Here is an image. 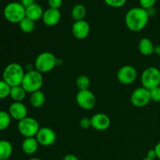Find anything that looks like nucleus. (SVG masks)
Wrapping results in <instances>:
<instances>
[{
  "label": "nucleus",
  "instance_id": "6e6552de",
  "mask_svg": "<svg viewBox=\"0 0 160 160\" xmlns=\"http://www.w3.org/2000/svg\"><path fill=\"white\" fill-rule=\"evenodd\" d=\"M150 101H151L150 91L144 87L135 89L131 95V102L133 106L135 107H145L149 103Z\"/></svg>",
  "mask_w": 160,
  "mask_h": 160
},
{
  "label": "nucleus",
  "instance_id": "0eeeda50",
  "mask_svg": "<svg viewBox=\"0 0 160 160\" xmlns=\"http://www.w3.org/2000/svg\"><path fill=\"white\" fill-rule=\"evenodd\" d=\"M17 128L20 134L26 138L36 137L40 129V127L37 120L33 117H27L19 121Z\"/></svg>",
  "mask_w": 160,
  "mask_h": 160
},
{
  "label": "nucleus",
  "instance_id": "b1692460",
  "mask_svg": "<svg viewBox=\"0 0 160 160\" xmlns=\"http://www.w3.org/2000/svg\"><path fill=\"white\" fill-rule=\"evenodd\" d=\"M76 84L79 91L89 90V88L91 85L90 79L86 75H80L76 81Z\"/></svg>",
  "mask_w": 160,
  "mask_h": 160
},
{
  "label": "nucleus",
  "instance_id": "5701e85b",
  "mask_svg": "<svg viewBox=\"0 0 160 160\" xmlns=\"http://www.w3.org/2000/svg\"><path fill=\"white\" fill-rule=\"evenodd\" d=\"M19 26H20V30L23 31V33L26 34H29L34 31V28H35V23L33 20H30V19L23 18L21 21L19 23Z\"/></svg>",
  "mask_w": 160,
  "mask_h": 160
},
{
  "label": "nucleus",
  "instance_id": "7ed1b4c3",
  "mask_svg": "<svg viewBox=\"0 0 160 160\" xmlns=\"http://www.w3.org/2000/svg\"><path fill=\"white\" fill-rule=\"evenodd\" d=\"M42 85H43V76L42 73L36 70H28L27 73H25L21 86L26 91L27 93L31 94L41 90Z\"/></svg>",
  "mask_w": 160,
  "mask_h": 160
},
{
  "label": "nucleus",
  "instance_id": "6ab92c4d",
  "mask_svg": "<svg viewBox=\"0 0 160 160\" xmlns=\"http://www.w3.org/2000/svg\"><path fill=\"white\" fill-rule=\"evenodd\" d=\"M45 102V96L43 92L41 90L34 92L31 94L30 96V103L34 108H41L43 106Z\"/></svg>",
  "mask_w": 160,
  "mask_h": 160
},
{
  "label": "nucleus",
  "instance_id": "bb28decb",
  "mask_svg": "<svg viewBox=\"0 0 160 160\" xmlns=\"http://www.w3.org/2000/svg\"><path fill=\"white\" fill-rule=\"evenodd\" d=\"M106 5L113 8L122 7L126 3L127 0H104Z\"/></svg>",
  "mask_w": 160,
  "mask_h": 160
},
{
  "label": "nucleus",
  "instance_id": "7c9ffc66",
  "mask_svg": "<svg viewBox=\"0 0 160 160\" xmlns=\"http://www.w3.org/2000/svg\"><path fill=\"white\" fill-rule=\"evenodd\" d=\"M80 127L83 129H88V128L92 127V122H91V118L88 117H84L80 120Z\"/></svg>",
  "mask_w": 160,
  "mask_h": 160
},
{
  "label": "nucleus",
  "instance_id": "2f4dec72",
  "mask_svg": "<svg viewBox=\"0 0 160 160\" xmlns=\"http://www.w3.org/2000/svg\"><path fill=\"white\" fill-rule=\"evenodd\" d=\"M20 3L26 9L35 2H34V0H20Z\"/></svg>",
  "mask_w": 160,
  "mask_h": 160
},
{
  "label": "nucleus",
  "instance_id": "dca6fc26",
  "mask_svg": "<svg viewBox=\"0 0 160 160\" xmlns=\"http://www.w3.org/2000/svg\"><path fill=\"white\" fill-rule=\"evenodd\" d=\"M38 145L39 144L35 137L26 138L22 142V151L27 155H33L37 152Z\"/></svg>",
  "mask_w": 160,
  "mask_h": 160
},
{
  "label": "nucleus",
  "instance_id": "c756f323",
  "mask_svg": "<svg viewBox=\"0 0 160 160\" xmlns=\"http://www.w3.org/2000/svg\"><path fill=\"white\" fill-rule=\"evenodd\" d=\"M48 4L49 8L59 9L62 5V0H48Z\"/></svg>",
  "mask_w": 160,
  "mask_h": 160
},
{
  "label": "nucleus",
  "instance_id": "a878e982",
  "mask_svg": "<svg viewBox=\"0 0 160 160\" xmlns=\"http://www.w3.org/2000/svg\"><path fill=\"white\" fill-rule=\"evenodd\" d=\"M11 87L5 82L3 80H0V99H4L9 96Z\"/></svg>",
  "mask_w": 160,
  "mask_h": 160
},
{
  "label": "nucleus",
  "instance_id": "9d476101",
  "mask_svg": "<svg viewBox=\"0 0 160 160\" xmlns=\"http://www.w3.org/2000/svg\"><path fill=\"white\" fill-rule=\"evenodd\" d=\"M138 72L134 67L126 65L122 67L117 72V79L123 84H131L135 81Z\"/></svg>",
  "mask_w": 160,
  "mask_h": 160
},
{
  "label": "nucleus",
  "instance_id": "9b49d317",
  "mask_svg": "<svg viewBox=\"0 0 160 160\" xmlns=\"http://www.w3.org/2000/svg\"><path fill=\"white\" fill-rule=\"evenodd\" d=\"M36 139L40 145L50 146L53 145L56 140V134L52 129L49 128H42L39 129Z\"/></svg>",
  "mask_w": 160,
  "mask_h": 160
},
{
  "label": "nucleus",
  "instance_id": "f704fd0d",
  "mask_svg": "<svg viewBox=\"0 0 160 160\" xmlns=\"http://www.w3.org/2000/svg\"><path fill=\"white\" fill-rule=\"evenodd\" d=\"M146 10H147V12H148V16H149V17H153V16L156 15V9L155 7H152V8H150V9H146Z\"/></svg>",
  "mask_w": 160,
  "mask_h": 160
},
{
  "label": "nucleus",
  "instance_id": "20e7f679",
  "mask_svg": "<svg viewBox=\"0 0 160 160\" xmlns=\"http://www.w3.org/2000/svg\"><path fill=\"white\" fill-rule=\"evenodd\" d=\"M3 15L7 21L12 23H19L26 17V9L20 2H12L5 6Z\"/></svg>",
  "mask_w": 160,
  "mask_h": 160
},
{
  "label": "nucleus",
  "instance_id": "58836bf2",
  "mask_svg": "<svg viewBox=\"0 0 160 160\" xmlns=\"http://www.w3.org/2000/svg\"><path fill=\"white\" fill-rule=\"evenodd\" d=\"M142 160H152V159H148V158H145V159H142Z\"/></svg>",
  "mask_w": 160,
  "mask_h": 160
},
{
  "label": "nucleus",
  "instance_id": "4be33fe9",
  "mask_svg": "<svg viewBox=\"0 0 160 160\" xmlns=\"http://www.w3.org/2000/svg\"><path fill=\"white\" fill-rule=\"evenodd\" d=\"M87 14V9L82 4H77L71 10V17L75 21L84 20Z\"/></svg>",
  "mask_w": 160,
  "mask_h": 160
},
{
  "label": "nucleus",
  "instance_id": "2eb2a0df",
  "mask_svg": "<svg viewBox=\"0 0 160 160\" xmlns=\"http://www.w3.org/2000/svg\"><path fill=\"white\" fill-rule=\"evenodd\" d=\"M42 20L46 26H56V24H58V23H59L61 20L60 11H59V9L48 8V9L44 11Z\"/></svg>",
  "mask_w": 160,
  "mask_h": 160
},
{
  "label": "nucleus",
  "instance_id": "ddd939ff",
  "mask_svg": "<svg viewBox=\"0 0 160 160\" xmlns=\"http://www.w3.org/2000/svg\"><path fill=\"white\" fill-rule=\"evenodd\" d=\"M9 114L11 118L20 121L28 117V109L23 102H13L9 107Z\"/></svg>",
  "mask_w": 160,
  "mask_h": 160
},
{
  "label": "nucleus",
  "instance_id": "e433bc0d",
  "mask_svg": "<svg viewBox=\"0 0 160 160\" xmlns=\"http://www.w3.org/2000/svg\"><path fill=\"white\" fill-rule=\"evenodd\" d=\"M154 53H156V54L158 55V56H160V45L155 46Z\"/></svg>",
  "mask_w": 160,
  "mask_h": 160
},
{
  "label": "nucleus",
  "instance_id": "c9c22d12",
  "mask_svg": "<svg viewBox=\"0 0 160 160\" xmlns=\"http://www.w3.org/2000/svg\"><path fill=\"white\" fill-rule=\"evenodd\" d=\"M154 149H155V151H156L157 159H160V142H158V143L156 144V145L155 146Z\"/></svg>",
  "mask_w": 160,
  "mask_h": 160
},
{
  "label": "nucleus",
  "instance_id": "f03ea898",
  "mask_svg": "<svg viewBox=\"0 0 160 160\" xmlns=\"http://www.w3.org/2000/svg\"><path fill=\"white\" fill-rule=\"evenodd\" d=\"M25 72L20 64L11 62L5 67L2 73V80L10 87L21 85Z\"/></svg>",
  "mask_w": 160,
  "mask_h": 160
},
{
  "label": "nucleus",
  "instance_id": "473e14b6",
  "mask_svg": "<svg viewBox=\"0 0 160 160\" xmlns=\"http://www.w3.org/2000/svg\"><path fill=\"white\" fill-rule=\"evenodd\" d=\"M147 158H148L150 159L156 160L157 156H156V153L155 149H151L148 152V153H147Z\"/></svg>",
  "mask_w": 160,
  "mask_h": 160
},
{
  "label": "nucleus",
  "instance_id": "393cba45",
  "mask_svg": "<svg viewBox=\"0 0 160 160\" xmlns=\"http://www.w3.org/2000/svg\"><path fill=\"white\" fill-rule=\"evenodd\" d=\"M11 119L9 112L0 110V131H4L9 126Z\"/></svg>",
  "mask_w": 160,
  "mask_h": 160
},
{
  "label": "nucleus",
  "instance_id": "aec40b11",
  "mask_svg": "<svg viewBox=\"0 0 160 160\" xmlns=\"http://www.w3.org/2000/svg\"><path fill=\"white\" fill-rule=\"evenodd\" d=\"M26 91L23 88L21 85L11 87L9 97L13 100L14 102H22L26 97Z\"/></svg>",
  "mask_w": 160,
  "mask_h": 160
},
{
  "label": "nucleus",
  "instance_id": "cd10ccee",
  "mask_svg": "<svg viewBox=\"0 0 160 160\" xmlns=\"http://www.w3.org/2000/svg\"><path fill=\"white\" fill-rule=\"evenodd\" d=\"M151 101L155 102H160V86L150 90Z\"/></svg>",
  "mask_w": 160,
  "mask_h": 160
},
{
  "label": "nucleus",
  "instance_id": "a211bd4d",
  "mask_svg": "<svg viewBox=\"0 0 160 160\" xmlns=\"http://www.w3.org/2000/svg\"><path fill=\"white\" fill-rule=\"evenodd\" d=\"M138 49L141 54L144 56H149L154 53L155 46L152 42L148 38H143L139 41Z\"/></svg>",
  "mask_w": 160,
  "mask_h": 160
},
{
  "label": "nucleus",
  "instance_id": "c85d7f7f",
  "mask_svg": "<svg viewBox=\"0 0 160 160\" xmlns=\"http://www.w3.org/2000/svg\"><path fill=\"white\" fill-rule=\"evenodd\" d=\"M156 2V0H139L140 7L143 8L145 9H148L152 7H154Z\"/></svg>",
  "mask_w": 160,
  "mask_h": 160
},
{
  "label": "nucleus",
  "instance_id": "f8f14e48",
  "mask_svg": "<svg viewBox=\"0 0 160 160\" xmlns=\"http://www.w3.org/2000/svg\"><path fill=\"white\" fill-rule=\"evenodd\" d=\"M90 25L86 20H78L75 21L72 26V34L79 40L85 39L90 33Z\"/></svg>",
  "mask_w": 160,
  "mask_h": 160
},
{
  "label": "nucleus",
  "instance_id": "4468645a",
  "mask_svg": "<svg viewBox=\"0 0 160 160\" xmlns=\"http://www.w3.org/2000/svg\"><path fill=\"white\" fill-rule=\"evenodd\" d=\"M92 127L97 131H106L111 124L110 118L106 114L96 113L91 117Z\"/></svg>",
  "mask_w": 160,
  "mask_h": 160
},
{
  "label": "nucleus",
  "instance_id": "72a5a7b5",
  "mask_svg": "<svg viewBox=\"0 0 160 160\" xmlns=\"http://www.w3.org/2000/svg\"><path fill=\"white\" fill-rule=\"evenodd\" d=\"M62 160H79L78 157H77L75 155H73V154H68L67 155V156H64L63 159Z\"/></svg>",
  "mask_w": 160,
  "mask_h": 160
},
{
  "label": "nucleus",
  "instance_id": "f3484780",
  "mask_svg": "<svg viewBox=\"0 0 160 160\" xmlns=\"http://www.w3.org/2000/svg\"><path fill=\"white\" fill-rule=\"evenodd\" d=\"M43 13L42 7L37 3H34L29 7L26 8V17L34 22L42 19Z\"/></svg>",
  "mask_w": 160,
  "mask_h": 160
},
{
  "label": "nucleus",
  "instance_id": "4c0bfd02",
  "mask_svg": "<svg viewBox=\"0 0 160 160\" xmlns=\"http://www.w3.org/2000/svg\"><path fill=\"white\" fill-rule=\"evenodd\" d=\"M28 160H42V159H38V158H31V159H29Z\"/></svg>",
  "mask_w": 160,
  "mask_h": 160
},
{
  "label": "nucleus",
  "instance_id": "f257e3e1",
  "mask_svg": "<svg viewBox=\"0 0 160 160\" xmlns=\"http://www.w3.org/2000/svg\"><path fill=\"white\" fill-rule=\"evenodd\" d=\"M149 16L146 9L142 7H134L129 9L125 16V23L128 29L134 32L142 31L147 26Z\"/></svg>",
  "mask_w": 160,
  "mask_h": 160
},
{
  "label": "nucleus",
  "instance_id": "423d86ee",
  "mask_svg": "<svg viewBox=\"0 0 160 160\" xmlns=\"http://www.w3.org/2000/svg\"><path fill=\"white\" fill-rule=\"evenodd\" d=\"M142 87L152 90L160 86V70L155 67L145 69L141 77Z\"/></svg>",
  "mask_w": 160,
  "mask_h": 160
},
{
  "label": "nucleus",
  "instance_id": "412c9836",
  "mask_svg": "<svg viewBox=\"0 0 160 160\" xmlns=\"http://www.w3.org/2000/svg\"><path fill=\"white\" fill-rule=\"evenodd\" d=\"M12 153V144L6 140H0V160L8 159Z\"/></svg>",
  "mask_w": 160,
  "mask_h": 160
},
{
  "label": "nucleus",
  "instance_id": "1a4fd4ad",
  "mask_svg": "<svg viewBox=\"0 0 160 160\" xmlns=\"http://www.w3.org/2000/svg\"><path fill=\"white\" fill-rule=\"evenodd\" d=\"M76 101L81 109L90 110L95 107L96 98L90 90L79 91L76 95Z\"/></svg>",
  "mask_w": 160,
  "mask_h": 160
},
{
  "label": "nucleus",
  "instance_id": "39448f33",
  "mask_svg": "<svg viewBox=\"0 0 160 160\" xmlns=\"http://www.w3.org/2000/svg\"><path fill=\"white\" fill-rule=\"evenodd\" d=\"M57 59L56 56L49 52L40 53L34 61L35 70L42 73L52 71L57 66Z\"/></svg>",
  "mask_w": 160,
  "mask_h": 160
}]
</instances>
